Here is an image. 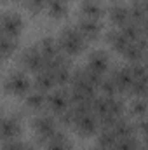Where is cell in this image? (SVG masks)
Here are the masks:
<instances>
[{"label":"cell","instance_id":"6da1fadb","mask_svg":"<svg viewBox=\"0 0 148 150\" xmlns=\"http://www.w3.org/2000/svg\"><path fill=\"white\" fill-rule=\"evenodd\" d=\"M59 47L65 56H77L85 49V38L78 32V28H65L59 37Z\"/></svg>","mask_w":148,"mask_h":150},{"label":"cell","instance_id":"7a4b0ae2","mask_svg":"<svg viewBox=\"0 0 148 150\" xmlns=\"http://www.w3.org/2000/svg\"><path fill=\"white\" fill-rule=\"evenodd\" d=\"M32 124H33V129H35V133H37V140L42 142V143H49V142H51L52 138H56L58 133H59V129H58V126H56V120H54L51 115H45V113L37 115Z\"/></svg>","mask_w":148,"mask_h":150},{"label":"cell","instance_id":"3957f363","mask_svg":"<svg viewBox=\"0 0 148 150\" xmlns=\"http://www.w3.org/2000/svg\"><path fill=\"white\" fill-rule=\"evenodd\" d=\"M4 87L7 93L16 94V96H26L32 91V82L23 72H11L7 75Z\"/></svg>","mask_w":148,"mask_h":150},{"label":"cell","instance_id":"277c9868","mask_svg":"<svg viewBox=\"0 0 148 150\" xmlns=\"http://www.w3.org/2000/svg\"><path fill=\"white\" fill-rule=\"evenodd\" d=\"M45 63H47V59L44 58L40 47L25 49L23 54H21V65H23L26 70L33 72V74H38V72L45 70Z\"/></svg>","mask_w":148,"mask_h":150},{"label":"cell","instance_id":"5b68a950","mask_svg":"<svg viewBox=\"0 0 148 150\" xmlns=\"http://www.w3.org/2000/svg\"><path fill=\"white\" fill-rule=\"evenodd\" d=\"M47 107L49 110L56 115H63L66 110H70L72 107V100H70V93L68 91H63V89H58V91H52L47 98Z\"/></svg>","mask_w":148,"mask_h":150},{"label":"cell","instance_id":"8992f818","mask_svg":"<svg viewBox=\"0 0 148 150\" xmlns=\"http://www.w3.org/2000/svg\"><path fill=\"white\" fill-rule=\"evenodd\" d=\"M0 26H2V35H7V37H18L23 30V19L19 14L16 12H5L2 16V21H0Z\"/></svg>","mask_w":148,"mask_h":150},{"label":"cell","instance_id":"52a82bcc","mask_svg":"<svg viewBox=\"0 0 148 150\" xmlns=\"http://www.w3.org/2000/svg\"><path fill=\"white\" fill-rule=\"evenodd\" d=\"M73 127L77 129V133L80 136H91L94 134L98 129H99V120L94 113H85V115H80L77 117L73 122Z\"/></svg>","mask_w":148,"mask_h":150},{"label":"cell","instance_id":"ba28073f","mask_svg":"<svg viewBox=\"0 0 148 150\" xmlns=\"http://www.w3.org/2000/svg\"><path fill=\"white\" fill-rule=\"evenodd\" d=\"M21 120L16 115H5L2 120V140L9 142V140H18V136L21 134Z\"/></svg>","mask_w":148,"mask_h":150},{"label":"cell","instance_id":"9c48e42d","mask_svg":"<svg viewBox=\"0 0 148 150\" xmlns=\"http://www.w3.org/2000/svg\"><path fill=\"white\" fill-rule=\"evenodd\" d=\"M110 77L115 80V84L118 87V93L131 91V86L134 82V75L131 72V67H118L111 72Z\"/></svg>","mask_w":148,"mask_h":150},{"label":"cell","instance_id":"30bf717a","mask_svg":"<svg viewBox=\"0 0 148 150\" xmlns=\"http://www.w3.org/2000/svg\"><path fill=\"white\" fill-rule=\"evenodd\" d=\"M87 68L96 72V74L105 75L110 68V58L105 51H94L91 56H89V61H87Z\"/></svg>","mask_w":148,"mask_h":150},{"label":"cell","instance_id":"8fae6325","mask_svg":"<svg viewBox=\"0 0 148 150\" xmlns=\"http://www.w3.org/2000/svg\"><path fill=\"white\" fill-rule=\"evenodd\" d=\"M78 32L82 33V37L85 40H96L101 33V23L98 19H87V18H82L77 25Z\"/></svg>","mask_w":148,"mask_h":150},{"label":"cell","instance_id":"7c38bea8","mask_svg":"<svg viewBox=\"0 0 148 150\" xmlns=\"http://www.w3.org/2000/svg\"><path fill=\"white\" fill-rule=\"evenodd\" d=\"M80 12L87 19H99L105 12L103 4L99 0H82L80 4Z\"/></svg>","mask_w":148,"mask_h":150},{"label":"cell","instance_id":"4fadbf2b","mask_svg":"<svg viewBox=\"0 0 148 150\" xmlns=\"http://www.w3.org/2000/svg\"><path fill=\"white\" fill-rule=\"evenodd\" d=\"M38 47H40V51H42V54H44V58L47 59V61H51V59H56V58H59L61 56V47H59V42H56L52 37H45L40 40V44H38Z\"/></svg>","mask_w":148,"mask_h":150},{"label":"cell","instance_id":"5bb4252c","mask_svg":"<svg viewBox=\"0 0 148 150\" xmlns=\"http://www.w3.org/2000/svg\"><path fill=\"white\" fill-rule=\"evenodd\" d=\"M110 19L113 25L117 26H125L129 21H131V12H129V7H125L124 4H113L110 9Z\"/></svg>","mask_w":148,"mask_h":150},{"label":"cell","instance_id":"9a60e30c","mask_svg":"<svg viewBox=\"0 0 148 150\" xmlns=\"http://www.w3.org/2000/svg\"><path fill=\"white\" fill-rule=\"evenodd\" d=\"M47 98H49V94H45L44 91H40V89H32L28 94H26V98H25V103H26V107L30 108V110H42L45 105H47Z\"/></svg>","mask_w":148,"mask_h":150},{"label":"cell","instance_id":"2e32d148","mask_svg":"<svg viewBox=\"0 0 148 150\" xmlns=\"http://www.w3.org/2000/svg\"><path fill=\"white\" fill-rule=\"evenodd\" d=\"M106 40H108V44H110L117 52H122V54H124V52L127 51V47L131 45V40L122 33V30H111V32H108Z\"/></svg>","mask_w":148,"mask_h":150},{"label":"cell","instance_id":"e0dca14e","mask_svg":"<svg viewBox=\"0 0 148 150\" xmlns=\"http://www.w3.org/2000/svg\"><path fill=\"white\" fill-rule=\"evenodd\" d=\"M56 86H58V84H56V79H54L52 72H49V70H42V72H38L37 77H35V87L40 89V91H44V93L52 91Z\"/></svg>","mask_w":148,"mask_h":150},{"label":"cell","instance_id":"ac0fdd59","mask_svg":"<svg viewBox=\"0 0 148 150\" xmlns=\"http://www.w3.org/2000/svg\"><path fill=\"white\" fill-rule=\"evenodd\" d=\"M113 133L118 136V138H127V136H134V133H136V126L131 122V120H127V119H118L115 124H113Z\"/></svg>","mask_w":148,"mask_h":150},{"label":"cell","instance_id":"d6986e66","mask_svg":"<svg viewBox=\"0 0 148 150\" xmlns=\"http://www.w3.org/2000/svg\"><path fill=\"white\" fill-rule=\"evenodd\" d=\"M68 11V0H47V12L49 16L59 19Z\"/></svg>","mask_w":148,"mask_h":150},{"label":"cell","instance_id":"ffe728a7","mask_svg":"<svg viewBox=\"0 0 148 150\" xmlns=\"http://www.w3.org/2000/svg\"><path fill=\"white\" fill-rule=\"evenodd\" d=\"M45 150H72V143H70V140L66 138V134H65L63 131H59L58 136L52 138V140L47 143Z\"/></svg>","mask_w":148,"mask_h":150},{"label":"cell","instance_id":"44dd1931","mask_svg":"<svg viewBox=\"0 0 148 150\" xmlns=\"http://www.w3.org/2000/svg\"><path fill=\"white\" fill-rule=\"evenodd\" d=\"M129 12H131V21H134L138 25H141L147 19V12H145V7H143V0H134L129 5Z\"/></svg>","mask_w":148,"mask_h":150},{"label":"cell","instance_id":"7402d4cb","mask_svg":"<svg viewBox=\"0 0 148 150\" xmlns=\"http://www.w3.org/2000/svg\"><path fill=\"white\" fill-rule=\"evenodd\" d=\"M117 142H118V136L113 133V129H101L98 134V145H105L108 149L115 150Z\"/></svg>","mask_w":148,"mask_h":150},{"label":"cell","instance_id":"603a6c76","mask_svg":"<svg viewBox=\"0 0 148 150\" xmlns=\"http://www.w3.org/2000/svg\"><path fill=\"white\" fill-rule=\"evenodd\" d=\"M120 30H122V33L129 38L131 42H136V40H140V38L143 37L141 25H138V23H134V21H129V23H127L125 26H122Z\"/></svg>","mask_w":148,"mask_h":150},{"label":"cell","instance_id":"cb8c5ba5","mask_svg":"<svg viewBox=\"0 0 148 150\" xmlns=\"http://www.w3.org/2000/svg\"><path fill=\"white\" fill-rule=\"evenodd\" d=\"M16 49H18V40L14 37H7V35L0 37V52L4 58H9L11 54H14Z\"/></svg>","mask_w":148,"mask_h":150},{"label":"cell","instance_id":"d4e9b609","mask_svg":"<svg viewBox=\"0 0 148 150\" xmlns=\"http://www.w3.org/2000/svg\"><path fill=\"white\" fill-rule=\"evenodd\" d=\"M91 107H92V113H94L96 117H101V115L108 113L110 100H108V96H96V98L92 100Z\"/></svg>","mask_w":148,"mask_h":150},{"label":"cell","instance_id":"484cf974","mask_svg":"<svg viewBox=\"0 0 148 150\" xmlns=\"http://www.w3.org/2000/svg\"><path fill=\"white\" fill-rule=\"evenodd\" d=\"M99 89H101V93H103V96H117L118 94V87H117V84H115V80L111 79V77H105L103 80H101V84H99Z\"/></svg>","mask_w":148,"mask_h":150},{"label":"cell","instance_id":"4316f807","mask_svg":"<svg viewBox=\"0 0 148 150\" xmlns=\"http://www.w3.org/2000/svg\"><path fill=\"white\" fill-rule=\"evenodd\" d=\"M131 113H134L138 117L148 115V98H136L131 103Z\"/></svg>","mask_w":148,"mask_h":150},{"label":"cell","instance_id":"83f0119b","mask_svg":"<svg viewBox=\"0 0 148 150\" xmlns=\"http://www.w3.org/2000/svg\"><path fill=\"white\" fill-rule=\"evenodd\" d=\"M115 150H141L140 142L136 136H127V138H118Z\"/></svg>","mask_w":148,"mask_h":150},{"label":"cell","instance_id":"f1b7e54d","mask_svg":"<svg viewBox=\"0 0 148 150\" xmlns=\"http://www.w3.org/2000/svg\"><path fill=\"white\" fill-rule=\"evenodd\" d=\"M129 93L136 98H148V80H134Z\"/></svg>","mask_w":148,"mask_h":150},{"label":"cell","instance_id":"f546056e","mask_svg":"<svg viewBox=\"0 0 148 150\" xmlns=\"http://www.w3.org/2000/svg\"><path fill=\"white\" fill-rule=\"evenodd\" d=\"M129 67L134 75V80H148V65L138 61V63H131Z\"/></svg>","mask_w":148,"mask_h":150},{"label":"cell","instance_id":"4dcf8cb0","mask_svg":"<svg viewBox=\"0 0 148 150\" xmlns=\"http://www.w3.org/2000/svg\"><path fill=\"white\" fill-rule=\"evenodd\" d=\"M108 100H110L108 113L113 115V117H117V119H120L122 113H124V101H122L118 96H111V98H108Z\"/></svg>","mask_w":148,"mask_h":150},{"label":"cell","instance_id":"1f68e13d","mask_svg":"<svg viewBox=\"0 0 148 150\" xmlns=\"http://www.w3.org/2000/svg\"><path fill=\"white\" fill-rule=\"evenodd\" d=\"M2 150H26V147L18 140H9V142H4V149Z\"/></svg>","mask_w":148,"mask_h":150},{"label":"cell","instance_id":"d6a6232c","mask_svg":"<svg viewBox=\"0 0 148 150\" xmlns=\"http://www.w3.org/2000/svg\"><path fill=\"white\" fill-rule=\"evenodd\" d=\"M26 4H28L30 11H33V12L42 11V7H47V0H26Z\"/></svg>","mask_w":148,"mask_h":150},{"label":"cell","instance_id":"836d02e7","mask_svg":"<svg viewBox=\"0 0 148 150\" xmlns=\"http://www.w3.org/2000/svg\"><path fill=\"white\" fill-rule=\"evenodd\" d=\"M138 129H140L145 136H148V115L141 117V120H140V124H138Z\"/></svg>","mask_w":148,"mask_h":150},{"label":"cell","instance_id":"e575fe53","mask_svg":"<svg viewBox=\"0 0 148 150\" xmlns=\"http://www.w3.org/2000/svg\"><path fill=\"white\" fill-rule=\"evenodd\" d=\"M141 30H143V35L148 38V18L143 21V23H141Z\"/></svg>","mask_w":148,"mask_h":150},{"label":"cell","instance_id":"d590c367","mask_svg":"<svg viewBox=\"0 0 148 150\" xmlns=\"http://www.w3.org/2000/svg\"><path fill=\"white\" fill-rule=\"evenodd\" d=\"M94 150H113V149H108V147H105V145H96Z\"/></svg>","mask_w":148,"mask_h":150},{"label":"cell","instance_id":"8d00e7d4","mask_svg":"<svg viewBox=\"0 0 148 150\" xmlns=\"http://www.w3.org/2000/svg\"><path fill=\"white\" fill-rule=\"evenodd\" d=\"M143 7H145V12H147V18H148V0H143Z\"/></svg>","mask_w":148,"mask_h":150},{"label":"cell","instance_id":"74e56055","mask_svg":"<svg viewBox=\"0 0 148 150\" xmlns=\"http://www.w3.org/2000/svg\"><path fill=\"white\" fill-rule=\"evenodd\" d=\"M145 149L148 150V136H145Z\"/></svg>","mask_w":148,"mask_h":150},{"label":"cell","instance_id":"f35d334b","mask_svg":"<svg viewBox=\"0 0 148 150\" xmlns=\"http://www.w3.org/2000/svg\"><path fill=\"white\" fill-rule=\"evenodd\" d=\"M145 59H147V65H148V51H147V56H145Z\"/></svg>","mask_w":148,"mask_h":150},{"label":"cell","instance_id":"ab89813d","mask_svg":"<svg viewBox=\"0 0 148 150\" xmlns=\"http://www.w3.org/2000/svg\"><path fill=\"white\" fill-rule=\"evenodd\" d=\"M26 150H35L33 147H26Z\"/></svg>","mask_w":148,"mask_h":150},{"label":"cell","instance_id":"60d3db41","mask_svg":"<svg viewBox=\"0 0 148 150\" xmlns=\"http://www.w3.org/2000/svg\"><path fill=\"white\" fill-rule=\"evenodd\" d=\"M141 150H147V149H141Z\"/></svg>","mask_w":148,"mask_h":150}]
</instances>
